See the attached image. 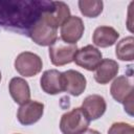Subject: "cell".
I'll use <instances>...</instances> for the list:
<instances>
[{
  "instance_id": "obj_1",
  "label": "cell",
  "mask_w": 134,
  "mask_h": 134,
  "mask_svg": "<svg viewBox=\"0 0 134 134\" xmlns=\"http://www.w3.org/2000/svg\"><path fill=\"white\" fill-rule=\"evenodd\" d=\"M52 1H0V26L28 35Z\"/></svg>"
},
{
  "instance_id": "obj_2",
  "label": "cell",
  "mask_w": 134,
  "mask_h": 134,
  "mask_svg": "<svg viewBox=\"0 0 134 134\" xmlns=\"http://www.w3.org/2000/svg\"><path fill=\"white\" fill-rule=\"evenodd\" d=\"M90 121L82 108H74L62 115L60 130L63 134H81L88 129Z\"/></svg>"
},
{
  "instance_id": "obj_3",
  "label": "cell",
  "mask_w": 134,
  "mask_h": 134,
  "mask_svg": "<svg viewBox=\"0 0 134 134\" xmlns=\"http://www.w3.org/2000/svg\"><path fill=\"white\" fill-rule=\"evenodd\" d=\"M28 36L36 44L40 46H50L58 40L57 28L52 27L45 20L43 14L40 19L32 25L28 32Z\"/></svg>"
},
{
  "instance_id": "obj_4",
  "label": "cell",
  "mask_w": 134,
  "mask_h": 134,
  "mask_svg": "<svg viewBox=\"0 0 134 134\" xmlns=\"http://www.w3.org/2000/svg\"><path fill=\"white\" fill-rule=\"evenodd\" d=\"M43 67L42 59L30 51H24L17 55L15 60V68L17 72L25 77L37 75Z\"/></svg>"
},
{
  "instance_id": "obj_5",
  "label": "cell",
  "mask_w": 134,
  "mask_h": 134,
  "mask_svg": "<svg viewBox=\"0 0 134 134\" xmlns=\"http://www.w3.org/2000/svg\"><path fill=\"white\" fill-rule=\"evenodd\" d=\"M76 51V44H68L58 39L49 46V58L54 66H64L73 62Z\"/></svg>"
},
{
  "instance_id": "obj_6",
  "label": "cell",
  "mask_w": 134,
  "mask_h": 134,
  "mask_svg": "<svg viewBox=\"0 0 134 134\" xmlns=\"http://www.w3.org/2000/svg\"><path fill=\"white\" fill-rule=\"evenodd\" d=\"M102 60L103 54L100 50H98L96 47L92 45H86L85 47L77 49L73 61L77 66L88 71H93Z\"/></svg>"
},
{
  "instance_id": "obj_7",
  "label": "cell",
  "mask_w": 134,
  "mask_h": 134,
  "mask_svg": "<svg viewBox=\"0 0 134 134\" xmlns=\"http://www.w3.org/2000/svg\"><path fill=\"white\" fill-rule=\"evenodd\" d=\"M44 112V104L37 100H28L21 105L17 112V118L23 126H30L40 120Z\"/></svg>"
},
{
  "instance_id": "obj_8",
  "label": "cell",
  "mask_w": 134,
  "mask_h": 134,
  "mask_svg": "<svg viewBox=\"0 0 134 134\" xmlns=\"http://www.w3.org/2000/svg\"><path fill=\"white\" fill-rule=\"evenodd\" d=\"M85 30L84 22L80 17L70 16L61 26V40L68 44H76Z\"/></svg>"
},
{
  "instance_id": "obj_9",
  "label": "cell",
  "mask_w": 134,
  "mask_h": 134,
  "mask_svg": "<svg viewBox=\"0 0 134 134\" xmlns=\"http://www.w3.org/2000/svg\"><path fill=\"white\" fill-rule=\"evenodd\" d=\"M62 80L64 91L68 92L73 96L81 95L86 89L87 80L81 72L76 70L69 69L62 72Z\"/></svg>"
},
{
  "instance_id": "obj_10",
  "label": "cell",
  "mask_w": 134,
  "mask_h": 134,
  "mask_svg": "<svg viewBox=\"0 0 134 134\" xmlns=\"http://www.w3.org/2000/svg\"><path fill=\"white\" fill-rule=\"evenodd\" d=\"M42 90L47 94H59L64 91L62 72L57 69H49L43 72L40 79Z\"/></svg>"
},
{
  "instance_id": "obj_11",
  "label": "cell",
  "mask_w": 134,
  "mask_h": 134,
  "mask_svg": "<svg viewBox=\"0 0 134 134\" xmlns=\"http://www.w3.org/2000/svg\"><path fill=\"white\" fill-rule=\"evenodd\" d=\"M81 108L90 120H95L104 115L107 109V104L102 95L90 94L84 98Z\"/></svg>"
},
{
  "instance_id": "obj_12",
  "label": "cell",
  "mask_w": 134,
  "mask_h": 134,
  "mask_svg": "<svg viewBox=\"0 0 134 134\" xmlns=\"http://www.w3.org/2000/svg\"><path fill=\"white\" fill-rule=\"evenodd\" d=\"M45 20L54 28L58 29L59 26L70 17V9L65 2L52 1V6L43 13Z\"/></svg>"
},
{
  "instance_id": "obj_13",
  "label": "cell",
  "mask_w": 134,
  "mask_h": 134,
  "mask_svg": "<svg viewBox=\"0 0 134 134\" xmlns=\"http://www.w3.org/2000/svg\"><path fill=\"white\" fill-rule=\"evenodd\" d=\"M134 87L131 82V80L126 75H119L117 76L110 87V93L112 97L120 104H124V102L133 95L134 93Z\"/></svg>"
},
{
  "instance_id": "obj_14",
  "label": "cell",
  "mask_w": 134,
  "mask_h": 134,
  "mask_svg": "<svg viewBox=\"0 0 134 134\" xmlns=\"http://www.w3.org/2000/svg\"><path fill=\"white\" fill-rule=\"evenodd\" d=\"M119 65L116 61L104 59L94 69V80L100 85H106L117 75Z\"/></svg>"
},
{
  "instance_id": "obj_15",
  "label": "cell",
  "mask_w": 134,
  "mask_h": 134,
  "mask_svg": "<svg viewBox=\"0 0 134 134\" xmlns=\"http://www.w3.org/2000/svg\"><path fill=\"white\" fill-rule=\"evenodd\" d=\"M8 90L15 103L23 105L30 99V89L28 83L22 77H13L8 84Z\"/></svg>"
},
{
  "instance_id": "obj_16",
  "label": "cell",
  "mask_w": 134,
  "mask_h": 134,
  "mask_svg": "<svg viewBox=\"0 0 134 134\" xmlns=\"http://www.w3.org/2000/svg\"><path fill=\"white\" fill-rule=\"evenodd\" d=\"M119 37L118 31L111 26H98L92 35V42L97 47H109L115 44Z\"/></svg>"
},
{
  "instance_id": "obj_17",
  "label": "cell",
  "mask_w": 134,
  "mask_h": 134,
  "mask_svg": "<svg viewBox=\"0 0 134 134\" xmlns=\"http://www.w3.org/2000/svg\"><path fill=\"white\" fill-rule=\"evenodd\" d=\"M115 55L121 61L131 62L134 59V38L132 36L121 39L115 48Z\"/></svg>"
},
{
  "instance_id": "obj_18",
  "label": "cell",
  "mask_w": 134,
  "mask_h": 134,
  "mask_svg": "<svg viewBox=\"0 0 134 134\" xmlns=\"http://www.w3.org/2000/svg\"><path fill=\"white\" fill-rule=\"evenodd\" d=\"M104 3L100 0H80L79 8L82 15L88 18H96L103 12Z\"/></svg>"
},
{
  "instance_id": "obj_19",
  "label": "cell",
  "mask_w": 134,
  "mask_h": 134,
  "mask_svg": "<svg viewBox=\"0 0 134 134\" xmlns=\"http://www.w3.org/2000/svg\"><path fill=\"white\" fill-rule=\"evenodd\" d=\"M108 134H134V128L130 124L118 121L109 128Z\"/></svg>"
},
{
  "instance_id": "obj_20",
  "label": "cell",
  "mask_w": 134,
  "mask_h": 134,
  "mask_svg": "<svg viewBox=\"0 0 134 134\" xmlns=\"http://www.w3.org/2000/svg\"><path fill=\"white\" fill-rule=\"evenodd\" d=\"M133 99H134V94L131 95L130 97H128L125 102H124V107H125V111L129 114V115H133Z\"/></svg>"
},
{
  "instance_id": "obj_21",
  "label": "cell",
  "mask_w": 134,
  "mask_h": 134,
  "mask_svg": "<svg viewBox=\"0 0 134 134\" xmlns=\"http://www.w3.org/2000/svg\"><path fill=\"white\" fill-rule=\"evenodd\" d=\"M81 134H102V133H99L98 131L93 130V129H87L86 131H84V132L81 133Z\"/></svg>"
},
{
  "instance_id": "obj_22",
  "label": "cell",
  "mask_w": 134,
  "mask_h": 134,
  "mask_svg": "<svg viewBox=\"0 0 134 134\" xmlns=\"http://www.w3.org/2000/svg\"><path fill=\"white\" fill-rule=\"evenodd\" d=\"M0 82H1V71H0Z\"/></svg>"
},
{
  "instance_id": "obj_23",
  "label": "cell",
  "mask_w": 134,
  "mask_h": 134,
  "mask_svg": "<svg viewBox=\"0 0 134 134\" xmlns=\"http://www.w3.org/2000/svg\"><path fill=\"white\" fill-rule=\"evenodd\" d=\"M17 134H19V133H17Z\"/></svg>"
}]
</instances>
